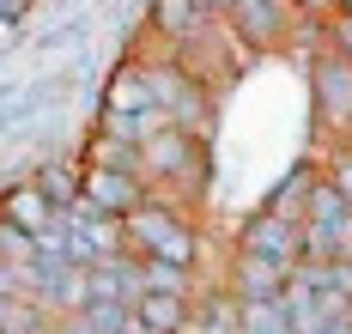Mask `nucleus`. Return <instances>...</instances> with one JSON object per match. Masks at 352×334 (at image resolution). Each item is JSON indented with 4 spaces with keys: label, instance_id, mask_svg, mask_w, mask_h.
<instances>
[{
    "label": "nucleus",
    "instance_id": "f257e3e1",
    "mask_svg": "<svg viewBox=\"0 0 352 334\" xmlns=\"http://www.w3.org/2000/svg\"><path fill=\"white\" fill-rule=\"evenodd\" d=\"M134 170L146 177V188H152V201H188L195 188H201V170H207V158H201V134L195 128H158L152 140H140V152H134Z\"/></svg>",
    "mask_w": 352,
    "mask_h": 334
},
{
    "label": "nucleus",
    "instance_id": "f03ea898",
    "mask_svg": "<svg viewBox=\"0 0 352 334\" xmlns=\"http://www.w3.org/2000/svg\"><path fill=\"white\" fill-rule=\"evenodd\" d=\"M122 249L134 261H170V267H195L201 261V237L195 225L176 213L170 201H146L122 219Z\"/></svg>",
    "mask_w": 352,
    "mask_h": 334
},
{
    "label": "nucleus",
    "instance_id": "7ed1b4c3",
    "mask_svg": "<svg viewBox=\"0 0 352 334\" xmlns=\"http://www.w3.org/2000/svg\"><path fill=\"white\" fill-rule=\"evenodd\" d=\"M310 85H316V128H322V140L352 146V55L346 49H322L316 67H310Z\"/></svg>",
    "mask_w": 352,
    "mask_h": 334
},
{
    "label": "nucleus",
    "instance_id": "20e7f679",
    "mask_svg": "<svg viewBox=\"0 0 352 334\" xmlns=\"http://www.w3.org/2000/svg\"><path fill=\"white\" fill-rule=\"evenodd\" d=\"M79 201L98 207V213H109V219H128L134 207L152 201V188H146V177L134 164H85L79 170Z\"/></svg>",
    "mask_w": 352,
    "mask_h": 334
},
{
    "label": "nucleus",
    "instance_id": "39448f33",
    "mask_svg": "<svg viewBox=\"0 0 352 334\" xmlns=\"http://www.w3.org/2000/svg\"><path fill=\"white\" fill-rule=\"evenodd\" d=\"M243 256L267 261V267H280V274H298L304 267V219H292V213H255L243 231Z\"/></svg>",
    "mask_w": 352,
    "mask_h": 334
},
{
    "label": "nucleus",
    "instance_id": "423d86ee",
    "mask_svg": "<svg viewBox=\"0 0 352 334\" xmlns=\"http://www.w3.org/2000/svg\"><path fill=\"white\" fill-rule=\"evenodd\" d=\"M0 219L12 225V231H25V237L43 243V237L55 231V201H49L36 183H19V188H6V194H0Z\"/></svg>",
    "mask_w": 352,
    "mask_h": 334
},
{
    "label": "nucleus",
    "instance_id": "0eeeda50",
    "mask_svg": "<svg viewBox=\"0 0 352 334\" xmlns=\"http://www.w3.org/2000/svg\"><path fill=\"white\" fill-rule=\"evenodd\" d=\"M207 19H212V12L201 6V0H152V31H158L164 49H176L182 37H195Z\"/></svg>",
    "mask_w": 352,
    "mask_h": 334
},
{
    "label": "nucleus",
    "instance_id": "6e6552de",
    "mask_svg": "<svg viewBox=\"0 0 352 334\" xmlns=\"http://www.w3.org/2000/svg\"><path fill=\"white\" fill-rule=\"evenodd\" d=\"M188 316V304L176 292H146V298H134V329H152V334H170L176 322Z\"/></svg>",
    "mask_w": 352,
    "mask_h": 334
},
{
    "label": "nucleus",
    "instance_id": "1a4fd4ad",
    "mask_svg": "<svg viewBox=\"0 0 352 334\" xmlns=\"http://www.w3.org/2000/svg\"><path fill=\"white\" fill-rule=\"evenodd\" d=\"M298 12H310V19H322V25H334V19H346V0H292Z\"/></svg>",
    "mask_w": 352,
    "mask_h": 334
},
{
    "label": "nucleus",
    "instance_id": "9d476101",
    "mask_svg": "<svg viewBox=\"0 0 352 334\" xmlns=\"http://www.w3.org/2000/svg\"><path fill=\"white\" fill-rule=\"evenodd\" d=\"M170 334H212V322L201 316V310H195V304H188V316H182V322H176Z\"/></svg>",
    "mask_w": 352,
    "mask_h": 334
},
{
    "label": "nucleus",
    "instance_id": "9b49d317",
    "mask_svg": "<svg viewBox=\"0 0 352 334\" xmlns=\"http://www.w3.org/2000/svg\"><path fill=\"white\" fill-rule=\"evenodd\" d=\"M304 334H352V310H340V316H328V322H316V329Z\"/></svg>",
    "mask_w": 352,
    "mask_h": 334
}]
</instances>
